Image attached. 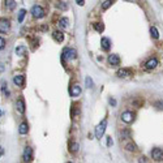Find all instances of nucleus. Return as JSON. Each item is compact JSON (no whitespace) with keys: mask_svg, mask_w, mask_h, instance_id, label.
<instances>
[{"mask_svg":"<svg viewBox=\"0 0 163 163\" xmlns=\"http://www.w3.org/2000/svg\"><path fill=\"white\" fill-rule=\"evenodd\" d=\"M65 58L71 59V60L76 59L77 58V51L74 50V48H65V50L63 51V55H61V63L63 64H65Z\"/></svg>","mask_w":163,"mask_h":163,"instance_id":"f257e3e1","label":"nucleus"},{"mask_svg":"<svg viewBox=\"0 0 163 163\" xmlns=\"http://www.w3.org/2000/svg\"><path fill=\"white\" fill-rule=\"evenodd\" d=\"M106 127H107V119H103V120L95 127V137H97V138H102V136L105 134Z\"/></svg>","mask_w":163,"mask_h":163,"instance_id":"f03ea898","label":"nucleus"},{"mask_svg":"<svg viewBox=\"0 0 163 163\" xmlns=\"http://www.w3.org/2000/svg\"><path fill=\"white\" fill-rule=\"evenodd\" d=\"M32 14H33V17H35V19H42V17L45 16V9H43L41 6H33Z\"/></svg>","mask_w":163,"mask_h":163,"instance_id":"7ed1b4c3","label":"nucleus"},{"mask_svg":"<svg viewBox=\"0 0 163 163\" xmlns=\"http://www.w3.org/2000/svg\"><path fill=\"white\" fill-rule=\"evenodd\" d=\"M151 158L155 160V162H160V160H163V150L159 149V147L153 149L151 150Z\"/></svg>","mask_w":163,"mask_h":163,"instance_id":"20e7f679","label":"nucleus"},{"mask_svg":"<svg viewBox=\"0 0 163 163\" xmlns=\"http://www.w3.org/2000/svg\"><path fill=\"white\" fill-rule=\"evenodd\" d=\"M9 28H11V24L7 19H0V33L1 34H6V33L9 32Z\"/></svg>","mask_w":163,"mask_h":163,"instance_id":"39448f33","label":"nucleus"},{"mask_svg":"<svg viewBox=\"0 0 163 163\" xmlns=\"http://www.w3.org/2000/svg\"><path fill=\"white\" fill-rule=\"evenodd\" d=\"M121 120L127 124L132 123V121L134 120V113L132 112V111H124V112L121 113Z\"/></svg>","mask_w":163,"mask_h":163,"instance_id":"423d86ee","label":"nucleus"},{"mask_svg":"<svg viewBox=\"0 0 163 163\" xmlns=\"http://www.w3.org/2000/svg\"><path fill=\"white\" fill-rule=\"evenodd\" d=\"M22 157H24V160L26 163L32 162L33 160V149L30 146H26L24 150V154H22Z\"/></svg>","mask_w":163,"mask_h":163,"instance_id":"0eeeda50","label":"nucleus"},{"mask_svg":"<svg viewBox=\"0 0 163 163\" xmlns=\"http://www.w3.org/2000/svg\"><path fill=\"white\" fill-rule=\"evenodd\" d=\"M157 65H158V59L157 58H151V59H149V60L145 63V68H146L147 71L157 68Z\"/></svg>","mask_w":163,"mask_h":163,"instance_id":"6e6552de","label":"nucleus"},{"mask_svg":"<svg viewBox=\"0 0 163 163\" xmlns=\"http://www.w3.org/2000/svg\"><path fill=\"white\" fill-rule=\"evenodd\" d=\"M116 76H118V77H120V78H125V77L132 76V72H131V69L121 68V69H119V71L116 72Z\"/></svg>","mask_w":163,"mask_h":163,"instance_id":"1a4fd4ad","label":"nucleus"},{"mask_svg":"<svg viewBox=\"0 0 163 163\" xmlns=\"http://www.w3.org/2000/svg\"><path fill=\"white\" fill-rule=\"evenodd\" d=\"M69 94L72 95V97H78L80 94H81V87H80V85L74 84L71 86V89H69Z\"/></svg>","mask_w":163,"mask_h":163,"instance_id":"9d476101","label":"nucleus"},{"mask_svg":"<svg viewBox=\"0 0 163 163\" xmlns=\"http://www.w3.org/2000/svg\"><path fill=\"white\" fill-rule=\"evenodd\" d=\"M108 63L111 64V65L116 67L120 64V58H119V55H116V54H111L110 56H108Z\"/></svg>","mask_w":163,"mask_h":163,"instance_id":"9b49d317","label":"nucleus"},{"mask_svg":"<svg viewBox=\"0 0 163 163\" xmlns=\"http://www.w3.org/2000/svg\"><path fill=\"white\" fill-rule=\"evenodd\" d=\"M100 46H102V48L105 51H108L111 48V41L108 39V38H106V37H103L102 39H100Z\"/></svg>","mask_w":163,"mask_h":163,"instance_id":"f8f14e48","label":"nucleus"},{"mask_svg":"<svg viewBox=\"0 0 163 163\" xmlns=\"http://www.w3.org/2000/svg\"><path fill=\"white\" fill-rule=\"evenodd\" d=\"M52 38L56 41V42H63V39H64V34L60 32V30H55V32L52 33Z\"/></svg>","mask_w":163,"mask_h":163,"instance_id":"ddd939ff","label":"nucleus"},{"mask_svg":"<svg viewBox=\"0 0 163 163\" xmlns=\"http://www.w3.org/2000/svg\"><path fill=\"white\" fill-rule=\"evenodd\" d=\"M13 82L17 85V86H22L25 82V77L22 74H17V76L13 77Z\"/></svg>","mask_w":163,"mask_h":163,"instance_id":"4468645a","label":"nucleus"},{"mask_svg":"<svg viewBox=\"0 0 163 163\" xmlns=\"http://www.w3.org/2000/svg\"><path fill=\"white\" fill-rule=\"evenodd\" d=\"M16 108L20 113H24L25 112V102L22 99H19L16 102Z\"/></svg>","mask_w":163,"mask_h":163,"instance_id":"2eb2a0df","label":"nucleus"},{"mask_svg":"<svg viewBox=\"0 0 163 163\" xmlns=\"http://www.w3.org/2000/svg\"><path fill=\"white\" fill-rule=\"evenodd\" d=\"M19 132H20V134H26L28 132H29V125H28V123H21L20 124Z\"/></svg>","mask_w":163,"mask_h":163,"instance_id":"dca6fc26","label":"nucleus"},{"mask_svg":"<svg viewBox=\"0 0 163 163\" xmlns=\"http://www.w3.org/2000/svg\"><path fill=\"white\" fill-rule=\"evenodd\" d=\"M68 24H69V20L67 19V17H61L60 20H59V28L60 29H65V28H68Z\"/></svg>","mask_w":163,"mask_h":163,"instance_id":"f3484780","label":"nucleus"},{"mask_svg":"<svg viewBox=\"0 0 163 163\" xmlns=\"http://www.w3.org/2000/svg\"><path fill=\"white\" fill-rule=\"evenodd\" d=\"M28 52V48L25 47V46H19V47H16V54L20 56H25Z\"/></svg>","mask_w":163,"mask_h":163,"instance_id":"a211bd4d","label":"nucleus"},{"mask_svg":"<svg viewBox=\"0 0 163 163\" xmlns=\"http://www.w3.org/2000/svg\"><path fill=\"white\" fill-rule=\"evenodd\" d=\"M127 138H131V132L128 129H124L120 133V140H127Z\"/></svg>","mask_w":163,"mask_h":163,"instance_id":"6ab92c4d","label":"nucleus"},{"mask_svg":"<svg viewBox=\"0 0 163 163\" xmlns=\"http://www.w3.org/2000/svg\"><path fill=\"white\" fill-rule=\"evenodd\" d=\"M150 34H151V37L154 38V39H158V38H159V33H158V30L155 26L150 28Z\"/></svg>","mask_w":163,"mask_h":163,"instance_id":"aec40b11","label":"nucleus"},{"mask_svg":"<svg viewBox=\"0 0 163 163\" xmlns=\"http://www.w3.org/2000/svg\"><path fill=\"white\" fill-rule=\"evenodd\" d=\"M93 26H94V29L97 30L98 33H102L103 30H105V26H103V24H100V22H94Z\"/></svg>","mask_w":163,"mask_h":163,"instance_id":"412c9836","label":"nucleus"},{"mask_svg":"<svg viewBox=\"0 0 163 163\" xmlns=\"http://www.w3.org/2000/svg\"><path fill=\"white\" fill-rule=\"evenodd\" d=\"M125 149L128 150V151H136V150H137V146L133 144V142H128V144L125 145Z\"/></svg>","mask_w":163,"mask_h":163,"instance_id":"4be33fe9","label":"nucleus"},{"mask_svg":"<svg viewBox=\"0 0 163 163\" xmlns=\"http://www.w3.org/2000/svg\"><path fill=\"white\" fill-rule=\"evenodd\" d=\"M6 6L8 7L9 9H13L14 7H16V1H14V0H7V1H6Z\"/></svg>","mask_w":163,"mask_h":163,"instance_id":"5701e85b","label":"nucleus"},{"mask_svg":"<svg viewBox=\"0 0 163 163\" xmlns=\"http://www.w3.org/2000/svg\"><path fill=\"white\" fill-rule=\"evenodd\" d=\"M78 144L77 142H71V146H69V149H71V151L72 153H76L77 150H78Z\"/></svg>","mask_w":163,"mask_h":163,"instance_id":"b1692460","label":"nucleus"},{"mask_svg":"<svg viewBox=\"0 0 163 163\" xmlns=\"http://www.w3.org/2000/svg\"><path fill=\"white\" fill-rule=\"evenodd\" d=\"M25 14H26V11H25V9H20V12H19V22L24 21Z\"/></svg>","mask_w":163,"mask_h":163,"instance_id":"393cba45","label":"nucleus"},{"mask_svg":"<svg viewBox=\"0 0 163 163\" xmlns=\"http://www.w3.org/2000/svg\"><path fill=\"white\" fill-rule=\"evenodd\" d=\"M112 6V1H110V0H106V1H103L102 3V9H107L108 7Z\"/></svg>","mask_w":163,"mask_h":163,"instance_id":"a878e982","label":"nucleus"},{"mask_svg":"<svg viewBox=\"0 0 163 163\" xmlns=\"http://www.w3.org/2000/svg\"><path fill=\"white\" fill-rule=\"evenodd\" d=\"M1 91H3L6 95H8V94H9L8 90H7V84H6V81H4V80L1 81Z\"/></svg>","mask_w":163,"mask_h":163,"instance_id":"bb28decb","label":"nucleus"},{"mask_svg":"<svg viewBox=\"0 0 163 163\" xmlns=\"http://www.w3.org/2000/svg\"><path fill=\"white\" fill-rule=\"evenodd\" d=\"M67 7H68V4H67V1H59V4H58V8L59 9H67Z\"/></svg>","mask_w":163,"mask_h":163,"instance_id":"cd10ccee","label":"nucleus"},{"mask_svg":"<svg viewBox=\"0 0 163 163\" xmlns=\"http://www.w3.org/2000/svg\"><path fill=\"white\" fill-rule=\"evenodd\" d=\"M85 84H86V87H93V80L90 78V77H86V78H85Z\"/></svg>","mask_w":163,"mask_h":163,"instance_id":"c85d7f7f","label":"nucleus"},{"mask_svg":"<svg viewBox=\"0 0 163 163\" xmlns=\"http://www.w3.org/2000/svg\"><path fill=\"white\" fill-rule=\"evenodd\" d=\"M154 106L158 110H163V100H157V102H154Z\"/></svg>","mask_w":163,"mask_h":163,"instance_id":"c756f323","label":"nucleus"},{"mask_svg":"<svg viewBox=\"0 0 163 163\" xmlns=\"http://www.w3.org/2000/svg\"><path fill=\"white\" fill-rule=\"evenodd\" d=\"M4 46H6V41H4V38L0 37V50H3Z\"/></svg>","mask_w":163,"mask_h":163,"instance_id":"7c9ffc66","label":"nucleus"},{"mask_svg":"<svg viewBox=\"0 0 163 163\" xmlns=\"http://www.w3.org/2000/svg\"><path fill=\"white\" fill-rule=\"evenodd\" d=\"M138 163H149V162H147L146 157H140V159H138Z\"/></svg>","mask_w":163,"mask_h":163,"instance_id":"2f4dec72","label":"nucleus"},{"mask_svg":"<svg viewBox=\"0 0 163 163\" xmlns=\"http://www.w3.org/2000/svg\"><path fill=\"white\" fill-rule=\"evenodd\" d=\"M112 144H113L112 138H111V137H107V146H111Z\"/></svg>","mask_w":163,"mask_h":163,"instance_id":"473e14b6","label":"nucleus"},{"mask_svg":"<svg viewBox=\"0 0 163 163\" xmlns=\"http://www.w3.org/2000/svg\"><path fill=\"white\" fill-rule=\"evenodd\" d=\"M76 3L78 4V6H81V7H82V6H84V4H85V1H84V0H77Z\"/></svg>","mask_w":163,"mask_h":163,"instance_id":"72a5a7b5","label":"nucleus"},{"mask_svg":"<svg viewBox=\"0 0 163 163\" xmlns=\"http://www.w3.org/2000/svg\"><path fill=\"white\" fill-rule=\"evenodd\" d=\"M110 103H111L112 106H115V105H116V100L113 99V98H110Z\"/></svg>","mask_w":163,"mask_h":163,"instance_id":"f704fd0d","label":"nucleus"},{"mask_svg":"<svg viewBox=\"0 0 163 163\" xmlns=\"http://www.w3.org/2000/svg\"><path fill=\"white\" fill-rule=\"evenodd\" d=\"M1 71H4V67H3V64H0V72Z\"/></svg>","mask_w":163,"mask_h":163,"instance_id":"c9c22d12","label":"nucleus"},{"mask_svg":"<svg viewBox=\"0 0 163 163\" xmlns=\"http://www.w3.org/2000/svg\"><path fill=\"white\" fill-rule=\"evenodd\" d=\"M3 155V149H1V146H0V157Z\"/></svg>","mask_w":163,"mask_h":163,"instance_id":"e433bc0d","label":"nucleus"},{"mask_svg":"<svg viewBox=\"0 0 163 163\" xmlns=\"http://www.w3.org/2000/svg\"><path fill=\"white\" fill-rule=\"evenodd\" d=\"M0 115H1V111H0Z\"/></svg>","mask_w":163,"mask_h":163,"instance_id":"4c0bfd02","label":"nucleus"},{"mask_svg":"<svg viewBox=\"0 0 163 163\" xmlns=\"http://www.w3.org/2000/svg\"><path fill=\"white\" fill-rule=\"evenodd\" d=\"M68 163H72V162H68Z\"/></svg>","mask_w":163,"mask_h":163,"instance_id":"58836bf2","label":"nucleus"}]
</instances>
